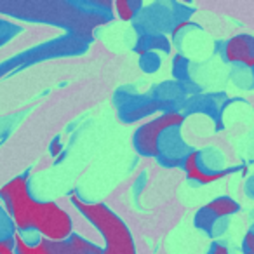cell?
Returning <instances> with one entry per match:
<instances>
[{"label": "cell", "mask_w": 254, "mask_h": 254, "mask_svg": "<svg viewBox=\"0 0 254 254\" xmlns=\"http://www.w3.org/2000/svg\"><path fill=\"white\" fill-rule=\"evenodd\" d=\"M0 44H2V42H0Z\"/></svg>", "instance_id": "obj_27"}, {"label": "cell", "mask_w": 254, "mask_h": 254, "mask_svg": "<svg viewBox=\"0 0 254 254\" xmlns=\"http://www.w3.org/2000/svg\"><path fill=\"white\" fill-rule=\"evenodd\" d=\"M230 80H232L237 87L244 89V91H253L254 89V68L233 64L232 71H230Z\"/></svg>", "instance_id": "obj_16"}, {"label": "cell", "mask_w": 254, "mask_h": 254, "mask_svg": "<svg viewBox=\"0 0 254 254\" xmlns=\"http://www.w3.org/2000/svg\"><path fill=\"white\" fill-rule=\"evenodd\" d=\"M173 78L180 84H188L191 82V63L185 54H176L173 60Z\"/></svg>", "instance_id": "obj_17"}, {"label": "cell", "mask_w": 254, "mask_h": 254, "mask_svg": "<svg viewBox=\"0 0 254 254\" xmlns=\"http://www.w3.org/2000/svg\"><path fill=\"white\" fill-rule=\"evenodd\" d=\"M143 7L145 4L141 0H117L113 2V14L122 21H134Z\"/></svg>", "instance_id": "obj_15"}, {"label": "cell", "mask_w": 254, "mask_h": 254, "mask_svg": "<svg viewBox=\"0 0 254 254\" xmlns=\"http://www.w3.org/2000/svg\"><path fill=\"white\" fill-rule=\"evenodd\" d=\"M221 56L226 63L254 68V35L239 33L221 44Z\"/></svg>", "instance_id": "obj_11"}, {"label": "cell", "mask_w": 254, "mask_h": 254, "mask_svg": "<svg viewBox=\"0 0 254 254\" xmlns=\"http://www.w3.org/2000/svg\"><path fill=\"white\" fill-rule=\"evenodd\" d=\"M242 254H254V232H247L242 240Z\"/></svg>", "instance_id": "obj_23"}, {"label": "cell", "mask_w": 254, "mask_h": 254, "mask_svg": "<svg viewBox=\"0 0 254 254\" xmlns=\"http://www.w3.org/2000/svg\"><path fill=\"white\" fill-rule=\"evenodd\" d=\"M68 242L73 244V246L78 247V249L85 251L87 254H103V247H99L98 244L91 242V240H87L85 237L78 235V233H71L70 239H68Z\"/></svg>", "instance_id": "obj_20"}, {"label": "cell", "mask_w": 254, "mask_h": 254, "mask_svg": "<svg viewBox=\"0 0 254 254\" xmlns=\"http://www.w3.org/2000/svg\"><path fill=\"white\" fill-rule=\"evenodd\" d=\"M47 247H49L51 254H87L85 251L75 247L73 244H70L68 240L64 242H46Z\"/></svg>", "instance_id": "obj_21"}, {"label": "cell", "mask_w": 254, "mask_h": 254, "mask_svg": "<svg viewBox=\"0 0 254 254\" xmlns=\"http://www.w3.org/2000/svg\"><path fill=\"white\" fill-rule=\"evenodd\" d=\"M138 64L141 68V71H145V73H155L160 68V64H162V58L157 53H143L139 54Z\"/></svg>", "instance_id": "obj_19"}, {"label": "cell", "mask_w": 254, "mask_h": 254, "mask_svg": "<svg viewBox=\"0 0 254 254\" xmlns=\"http://www.w3.org/2000/svg\"><path fill=\"white\" fill-rule=\"evenodd\" d=\"M230 103H232V99H228L225 92H198V94L190 96L187 99L183 115L188 117L195 115V113H202V115H207L216 124L218 129H221L223 113Z\"/></svg>", "instance_id": "obj_9"}, {"label": "cell", "mask_w": 254, "mask_h": 254, "mask_svg": "<svg viewBox=\"0 0 254 254\" xmlns=\"http://www.w3.org/2000/svg\"><path fill=\"white\" fill-rule=\"evenodd\" d=\"M150 96L157 103V108L162 113H183L188 94L183 85L176 80H164L150 89Z\"/></svg>", "instance_id": "obj_10"}, {"label": "cell", "mask_w": 254, "mask_h": 254, "mask_svg": "<svg viewBox=\"0 0 254 254\" xmlns=\"http://www.w3.org/2000/svg\"><path fill=\"white\" fill-rule=\"evenodd\" d=\"M0 254H16L14 237H5V239H0Z\"/></svg>", "instance_id": "obj_22"}, {"label": "cell", "mask_w": 254, "mask_h": 254, "mask_svg": "<svg viewBox=\"0 0 254 254\" xmlns=\"http://www.w3.org/2000/svg\"><path fill=\"white\" fill-rule=\"evenodd\" d=\"M193 152L190 145L183 139L181 126H173L162 132L155 145V160L166 169L183 167L185 160Z\"/></svg>", "instance_id": "obj_8"}, {"label": "cell", "mask_w": 254, "mask_h": 254, "mask_svg": "<svg viewBox=\"0 0 254 254\" xmlns=\"http://www.w3.org/2000/svg\"><path fill=\"white\" fill-rule=\"evenodd\" d=\"M183 169L191 181L198 185H209L239 171V167H228L225 155L214 146H207V148L193 150L185 160Z\"/></svg>", "instance_id": "obj_5"}, {"label": "cell", "mask_w": 254, "mask_h": 254, "mask_svg": "<svg viewBox=\"0 0 254 254\" xmlns=\"http://www.w3.org/2000/svg\"><path fill=\"white\" fill-rule=\"evenodd\" d=\"M244 191H246V195L251 198V200L254 202V174L253 176L247 178L246 185H244Z\"/></svg>", "instance_id": "obj_25"}, {"label": "cell", "mask_w": 254, "mask_h": 254, "mask_svg": "<svg viewBox=\"0 0 254 254\" xmlns=\"http://www.w3.org/2000/svg\"><path fill=\"white\" fill-rule=\"evenodd\" d=\"M0 200L4 202L18 233L32 232V216L35 198L28 188V178L18 176L0 188Z\"/></svg>", "instance_id": "obj_4"}, {"label": "cell", "mask_w": 254, "mask_h": 254, "mask_svg": "<svg viewBox=\"0 0 254 254\" xmlns=\"http://www.w3.org/2000/svg\"><path fill=\"white\" fill-rule=\"evenodd\" d=\"M193 12V7L180 2H153L141 9V12L132 21V26L138 35H145V33L167 35L178 25L190 21Z\"/></svg>", "instance_id": "obj_2"}, {"label": "cell", "mask_w": 254, "mask_h": 254, "mask_svg": "<svg viewBox=\"0 0 254 254\" xmlns=\"http://www.w3.org/2000/svg\"><path fill=\"white\" fill-rule=\"evenodd\" d=\"M207 254H230V249H228V246H226V244L214 240V242L211 244V247H209Z\"/></svg>", "instance_id": "obj_24"}, {"label": "cell", "mask_w": 254, "mask_h": 254, "mask_svg": "<svg viewBox=\"0 0 254 254\" xmlns=\"http://www.w3.org/2000/svg\"><path fill=\"white\" fill-rule=\"evenodd\" d=\"M183 113H160L159 117H155V119H152L150 122L143 124L136 129L134 136H132L134 150L145 159H155V145L159 136L169 127L183 126Z\"/></svg>", "instance_id": "obj_7"}, {"label": "cell", "mask_w": 254, "mask_h": 254, "mask_svg": "<svg viewBox=\"0 0 254 254\" xmlns=\"http://www.w3.org/2000/svg\"><path fill=\"white\" fill-rule=\"evenodd\" d=\"M173 49V42L167 35L162 33H145V35H138L136 40L134 51L138 54L143 53H157V54H169Z\"/></svg>", "instance_id": "obj_13"}, {"label": "cell", "mask_w": 254, "mask_h": 254, "mask_svg": "<svg viewBox=\"0 0 254 254\" xmlns=\"http://www.w3.org/2000/svg\"><path fill=\"white\" fill-rule=\"evenodd\" d=\"M14 244H16V254H51L46 240H37V242H28L25 240L18 232L14 233Z\"/></svg>", "instance_id": "obj_18"}, {"label": "cell", "mask_w": 254, "mask_h": 254, "mask_svg": "<svg viewBox=\"0 0 254 254\" xmlns=\"http://www.w3.org/2000/svg\"><path fill=\"white\" fill-rule=\"evenodd\" d=\"M71 204L103 237V254H138L131 230L108 205L103 202H85L78 195H71Z\"/></svg>", "instance_id": "obj_1"}, {"label": "cell", "mask_w": 254, "mask_h": 254, "mask_svg": "<svg viewBox=\"0 0 254 254\" xmlns=\"http://www.w3.org/2000/svg\"><path fill=\"white\" fill-rule=\"evenodd\" d=\"M113 105L119 120L124 124H134L159 112L157 103L150 92H139L134 85H122L113 94Z\"/></svg>", "instance_id": "obj_6"}, {"label": "cell", "mask_w": 254, "mask_h": 254, "mask_svg": "<svg viewBox=\"0 0 254 254\" xmlns=\"http://www.w3.org/2000/svg\"><path fill=\"white\" fill-rule=\"evenodd\" d=\"M251 232H254V223H253V226H251Z\"/></svg>", "instance_id": "obj_26"}, {"label": "cell", "mask_w": 254, "mask_h": 254, "mask_svg": "<svg viewBox=\"0 0 254 254\" xmlns=\"http://www.w3.org/2000/svg\"><path fill=\"white\" fill-rule=\"evenodd\" d=\"M32 228L46 242H64L73 233V221L71 216L56 202L35 200Z\"/></svg>", "instance_id": "obj_3"}, {"label": "cell", "mask_w": 254, "mask_h": 254, "mask_svg": "<svg viewBox=\"0 0 254 254\" xmlns=\"http://www.w3.org/2000/svg\"><path fill=\"white\" fill-rule=\"evenodd\" d=\"M207 205V209L212 212L214 216H218V218H223V219H230V216L237 214V212L240 211V205L237 200H233L232 197H228V195H221V197H216L212 198Z\"/></svg>", "instance_id": "obj_14"}, {"label": "cell", "mask_w": 254, "mask_h": 254, "mask_svg": "<svg viewBox=\"0 0 254 254\" xmlns=\"http://www.w3.org/2000/svg\"><path fill=\"white\" fill-rule=\"evenodd\" d=\"M193 225H195V228H197V230L207 233L211 239H219V237L225 235V233L228 232V228H230L228 219H223V218L214 216L207 209V205H204V207H200L197 212H195Z\"/></svg>", "instance_id": "obj_12"}]
</instances>
